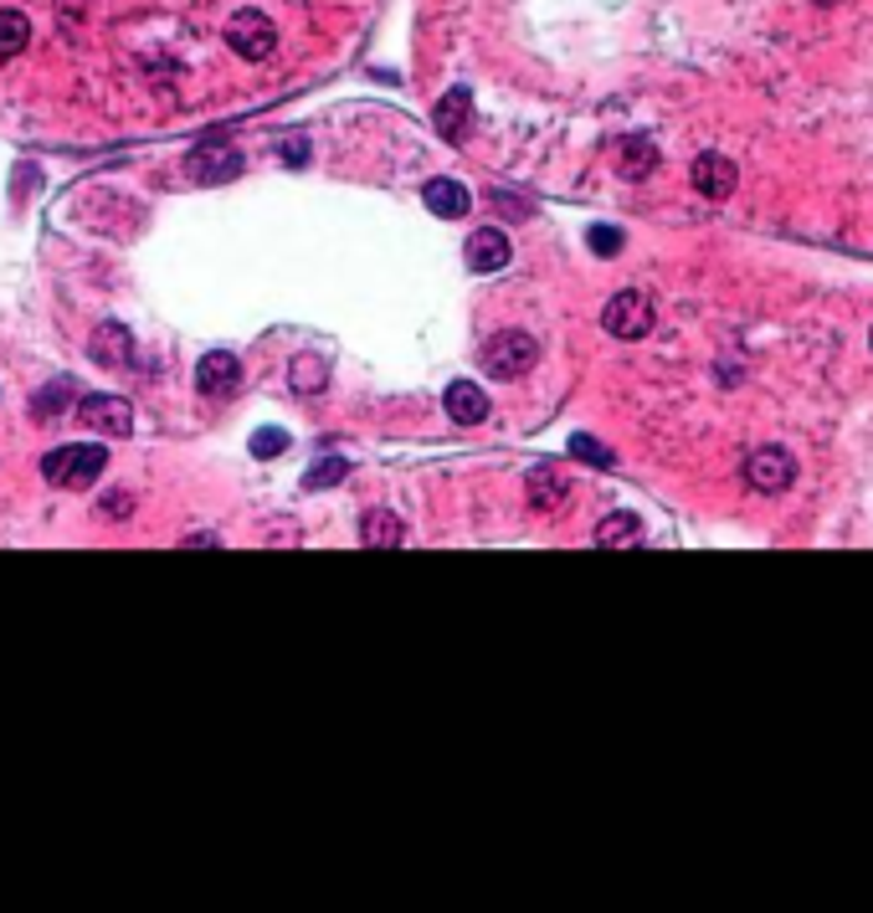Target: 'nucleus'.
Wrapping results in <instances>:
<instances>
[{
    "mask_svg": "<svg viewBox=\"0 0 873 913\" xmlns=\"http://www.w3.org/2000/svg\"><path fill=\"white\" fill-rule=\"evenodd\" d=\"M103 467H108L103 447H57V451H47L41 477H47L52 488L78 493V488H93L98 477H103Z\"/></svg>",
    "mask_w": 873,
    "mask_h": 913,
    "instance_id": "obj_1",
    "label": "nucleus"
},
{
    "mask_svg": "<svg viewBox=\"0 0 873 913\" xmlns=\"http://www.w3.org/2000/svg\"><path fill=\"white\" fill-rule=\"evenodd\" d=\"M535 359H539V345L524 329H504L484 345V370L494 380H519V375L535 370Z\"/></svg>",
    "mask_w": 873,
    "mask_h": 913,
    "instance_id": "obj_2",
    "label": "nucleus"
},
{
    "mask_svg": "<svg viewBox=\"0 0 873 913\" xmlns=\"http://www.w3.org/2000/svg\"><path fill=\"white\" fill-rule=\"evenodd\" d=\"M745 483H751V493H786L796 483V457L776 441H766V447H755L745 457Z\"/></svg>",
    "mask_w": 873,
    "mask_h": 913,
    "instance_id": "obj_3",
    "label": "nucleus"
},
{
    "mask_svg": "<svg viewBox=\"0 0 873 913\" xmlns=\"http://www.w3.org/2000/svg\"><path fill=\"white\" fill-rule=\"evenodd\" d=\"M227 47L242 62H268L272 47H278V27H272L262 11H237L227 27Z\"/></svg>",
    "mask_w": 873,
    "mask_h": 913,
    "instance_id": "obj_4",
    "label": "nucleus"
},
{
    "mask_svg": "<svg viewBox=\"0 0 873 913\" xmlns=\"http://www.w3.org/2000/svg\"><path fill=\"white\" fill-rule=\"evenodd\" d=\"M602 324L612 339H643V334H653V298L637 288L617 292V298L602 308Z\"/></svg>",
    "mask_w": 873,
    "mask_h": 913,
    "instance_id": "obj_5",
    "label": "nucleus"
},
{
    "mask_svg": "<svg viewBox=\"0 0 873 913\" xmlns=\"http://www.w3.org/2000/svg\"><path fill=\"white\" fill-rule=\"evenodd\" d=\"M242 170H247L242 149H227V145H201L186 155V175L201 180V186H227V180H237Z\"/></svg>",
    "mask_w": 873,
    "mask_h": 913,
    "instance_id": "obj_6",
    "label": "nucleus"
},
{
    "mask_svg": "<svg viewBox=\"0 0 873 913\" xmlns=\"http://www.w3.org/2000/svg\"><path fill=\"white\" fill-rule=\"evenodd\" d=\"M78 416L93 426L98 437H129V426H135V410L123 396H88L78 400Z\"/></svg>",
    "mask_w": 873,
    "mask_h": 913,
    "instance_id": "obj_7",
    "label": "nucleus"
},
{
    "mask_svg": "<svg viewBox=\"0 0 873 913\" xmlns=\"http://www.w3.org/2000/svg\"><path fill=\"white\" fill-rule=\"evenodd\" d=\"M463 262H468V272H504L509 267V237L498 226L473 231L468 247H463Z\"/></svg>",
    "mask_w": 873,
    "mask_h": 913,
    "instance_id": "obj_8",
    "label": "nucleus"
},
{
    "mask_svg": "<svg viewBox=\"0 0 873 913\" xmlns=\"http://www.w3.org/2000/svg\"><path fill=\"white\" fill-rule=\"evenodd\" d=\"M735 186H740V170L730 165L725 155H720V149H704V155L694 159V190H698V196L725 200Z\"/></svg>",
    "mask_w": 873,
    "mask_h": 913,
    "instance_id": "obj_9",
    "label": "nucleus"
},
{
    "mask_svg": "<svg viewBox=\"0 0 873 913\" xmlns=\"http://www.w3.org/2000/svg\"><path fill=\"white\" fill-rule=\"evenodd\" d=\"M242 385V365H237V355H206L201 365H196V390L201 396H231Z\"/></svg>",
    "mask_w": 873,
    "mask_h": 913,
    "instance_id": "obj_10",
    "label": "nucleus"
},
{
    "mask_svg": "<svg viewBox=\"0 0 873 913\" xmlns=\"http://www.w3.org/2000/svg\"><path fill=\"white\" fill-rule=\"evenodd\" d=\"M524 493H529V508L555 514V508L565 504V493H571V477H560V467L555 463H539L535 473L524 477Z\"/></svg>",
    "mask_w": 873,
    "mask_h": 913,
    "instance_id": "obj_11",
    "label": "nucleus"
},
{
    "mask_svg": "<svg viewBox=\"0 0 873 913\" xmlns=\"http://www.w3.org/2000/svg\"><path fill=\"white\" fill-rule=\"evenodd\" d=\"M421 200H427V211H431V216H443V221H457V216H468V206H473L468 186H463V180H453V175H437V180H427Z\"/></svg>",
    "mask_w": 873,
    "mask_h": 913,
    "instance_id": "obj_12",
    "label": "nucleus"
},
{
    "mask_svg": "<svg viewBox=\"0 0 873 913\" xmlns=\"http://www.w3.org/2000/svg\"><path fill=\"white\" fill-rule=\"evenodd\" d=\"M437 133H443L447 145H463L473 133V93L468 88H453V93L437 103Z\"/></svg>",
    "mask_w": 873,
    "mask_h": 913,
    "instance_id": "obj_13",
    "label": "nucleus"
},
{
    "mask_svg": "<svg viewBox=\"0 0 873 913\" xmlns=\"http://www.w3.org/2000/svg\"><path fill=\"white\" fill-rule=\"evenodd\" d=\"M443 406H447V416H453L457 426H478V421L488 416V396H484V390H478L473 380L447 385V400H443Z\"/></svg>",
    "mask_w": 873,
    "mask_h": 913,
    "instance_id": "obj_14",
    "label": "nucleus"
},
{
    "mask_svg": "<svg viewBox=\"0 0 873 913\" xmlns=\"http://www.w3.org/2000/svg\"><path fill=\"white\" fill-rule=\"evenodd\" d=\"M88 349H93L98 365H108V370H113V365H123V359L135 355V334L108 318V324H98V329H93V345H88Z\"/></svg>",
    "mask_w": 873,
    "mask_h": 913,
    "instance_id": "obj_15",
    "label": "nucleus"
},
{
    "mask_svg": "<svg viewBox=\"0 0 873 913\" xmlns=\"http://www.w3.org/2000/svg\"><path fill=\"white\" fill-rule=\"evenodd\" d=\"M637 539H643V518H632V514H606L602 524H596V544H606V549L637 544Z\"/></svg>",
    "mask_w": 873,
    "mask_h": 913,
    "instance_id": "obj_16",
    "label": "nucleus"
},
{
    "mask_svg": "<svg viewBox=\"0 0 873 913\" xmlns=\"http://www.w3.org/2000/svg\"><path fill=\"white\" fill-rule=\"evenodd\" d=\"M31 41V27L21 11H0V57H21Z\"/></svg>",
    "mask_w": 873,
    "mask_h": 913,
    "instance_id": "obj_17",
    "label": "nucleus"
},
{
    "mask_svg": "<svg viewBox=\"0 0 873 913\" xmlns=\"http://www.w3.org/2000/svg\"><path fill=\"white\" fill-rule=\"evenodd\" d=\"M68 396H72V380L41 385L37 400H31V416H37V421H52V416H62V410H68Z\"/></svg>",
    "mask_w": 873,
    "mask_h": 913,
    "instance_id": "obj_18",
    "label": "nucleus"
},
{
    "mask_svg": "<svg viewBox=\"0 0 873 913\" xmlns=\"http://www.w3.org/2000/svg\"><path fill=\"white\" fill-rule=\"evenodd\" d=\"M622 175H632V180H637V175H647V170H653V165H658V149H653V145H647V139H622Z\"/></svg>",
    "mask_w": 873,
    "mask_h": 913,
    "instance_id": "obj_19",
    "label": "nucleus"
},
{
    "mask_svg": "<svg viewBox=\"0 0 873 913\" xmlns=\"http://www.w3.org/2000/svg\"><path fill=\"white\" fill-rule=\"evenodd\" d=\"M360 539L365 544H401L406 529H401V518L396 514H370L365 518V529H360Z\"/></svg>",
    "mask_w": 873,
    "mask_h": 913,
    "instance_id": "obj_20",
    "label": "nucleus"
},
{
    "mask_svg": "<svg viewBox=\"0 0 873 913\" xmlns=\"http://www.w3.org/2000/svg\"><path fill=\"white\" fill-rule=\"evenodd\" d=\"M571 457H576V463H586V467H612V463H617V457H612V451H606L596 437H571Z\"/></svg>",
    "mask_w": 873,
    "mask_h": 913,
    "instance_id": "obj_21",
    "label": "nucleus"
},
{
    "mask_svg": "<svg viewBox=\"0 0 873 913\" xmlns=\"http://www.w3.org/2000/svg\"><path fill=\"white\" fill-rule=\"evenodd\" d=\"M345 473H349V467L339 463V457H335V463L324 457V463H314V467H309V477H304V488H309V493H324V488H335V483H339V477H345Z\"/></svg>",
    "mask_w": 873,
    "mask_h": 913,
    "instance_id": "obj_22",
    "label": "nucleus"
},
{
    "mask_svg": "<svg viewBox=\"0 0 873 913\" xmlns=\"http://www.w3.org/2000/svg\"><path fill=\"white\" fill-rule=\"evenodd\" d=\"M319 385H324V359L319 355H304L294 365V390H309V396H314Z\"/></svg>",
    "mask_w": 873,
    "mask_h": 913,
    "instance_id": "obj_23",
    "label": "nucleus"
},
{
    "mask_svg": "<svg viewBox=\"0 0 873 913\" xmlns=\"http://www.w3.org/2000/svg\"><path fill=\"white\" fill-rule=\"evenodd\" d=\"M252 451L262 457V463H272V457H282V451H288V437H282L278 426H262V431L252 437Z\"/></svg>",
    "mask_w": 873,
    "mask_h": 913,
    "instance_id": "obj_24",
    "label": "nucleus"
},
{
    "mask_svg": "<svg viewBox=\"0 0 873 913\" xmlns=\"http://www.w3.org/2000/svg\"><path fill=\"white\" fill-rule=\"evenodd\" d=\"M592 252L596 257H617L622 252V231H617V226H596V231H592Z\"/></svg>",
    "mask_w": 873,
    "mask_h": 913,
    "instance_id": "obj_25",
    "label": "nucleus"
},
{
    "mask_svg": "<svg viewBox=\"0 0 873 913\" xmlns=\"http://www.w3.org/2000/svg\"><path fill=\"white\" fill-rule=\"evenodd\" d=\"M282 159H288V165H309V139H304V133L282 139Z\"/></svg>",
    "mask_w": 873,
    "mask_h": 913,
    "instance_id": "obj_26",
    "label": "nucleus"
},
{
    "mask_svg": "<svg viewBox=\"0 0 873 913\" xmlns=\"http://www.w3.org/2000/svg\"><path fill=\"white\" fill-rule=\"evenodd\" d=\"M869 345H873V334H869Z\"/></svg>",
    "mask_w": 873,
    "mask_h": 913,
    "instance_id": "obj_27",
    "label": "nucleus"
}]
</instances>
